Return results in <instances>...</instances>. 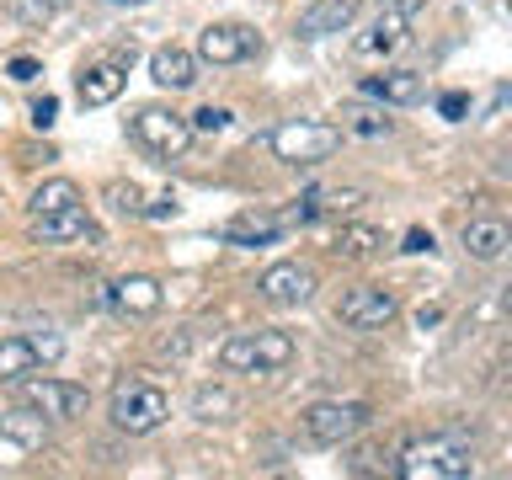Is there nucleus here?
Instances as JSON below:
<instances>
[{"label":"nucleus","mask_w":512,"mask_h":480,"mask_svg":"<svg viewBox=\"0 0 512 480\" xmlns=\"http://www.w3.org/2000/svg\"><path fill=\"white\" fill-rule=\"evenodd\" d=\"M294 336L267 326V331H235L219 342V368L224 374H283L294 363Z\"/></svg>","instance_id":"obj_1"},{"label":"nucleus","mask_w":512,"mask_h":480,"mask_svg":"<svg viewBox=\"0 0 512 480\" xmlns=\"http://www.w3.org/2000/svg\"><path fill=\"white\" fill-rule=\"evenodd\" d=\"M107 416L118 432H128V438H144V432H155L171 416V395L160 390L155 379H118Z\"/></svg>","instance_id":"obj_2"},{"label":"nucleus","mask_w":512,"mask_h":480,"mask_svg":"<svg viewBox=\"0 0 512 480\" xmlns=\"http://www.w3.org/2000/svg\"><path fill=\"white\" fill-rule=\"evenodd\" d=\"M475 470V459H470V448H464L459 438H422V443H411V448H400V459H395V475L400 480H464Z\"/></svg>","instance_id":"obj_3"},{"label":"nucleus","mask_w":512,"mask_h":480,"mask_svg":"<svg viewBox=\"0 0 512 480\" xmlns=\"http://www.w3.org/2000/svg\"><path fill=\"white\" fill-rule=\"evenodd\" d=\"M272 155L283 160V166H320V160L336 155V144H342V128L336 123H320V118H288L272 128Z\"/></svg>","instance_id":"obj_4"},{"label":"nucleus","mask_w":512,"mask_h":480,"mask_svg":"<svg viewBox=\"0 0 512 480\" xmlns=\"http://www.w3.org/2000/svg\"><path fill=\"white\" fill-rule=\"evenodd\" d=\"M128 139L139 144L144 155H155V160H182L187 155V144H192V123L182 118V112H171V107H160V102H150V107H139L134 118H128Z\"/></svg>","instance_id":"obj_5"},{"label":"nucleus","mask_w":512,"mask_h":480,"mask_svg":"<svg viewBox=\"0 0 512 480\" xmlns=\"http://www.w3.org/2000/svg\"><path fill=\"white\" fill-rule=\"evenodd\" d=\"M304 438L310 443H326V448H336V443H352L358 432L374 422V411L363 406V400H315V406H304Z\"/></svg>","instance_id":"obj_6"},{"label":"nucleus","mask_w":512,"mask_h":480,"mask_svg":"<svg viewBox=\"0 0 512 480\" xmlns=\"http://www.w3.org/2000/svg\"><path fill=\"white\" fill-rule=\"evenodd\" d=\"M64 358L59 331H27V336H0V384H22L27 374Z\"/></svg>","instance_id":"obj_7"},{"label":"nucleus","mask_w":512,"mask_h":480,"mask_svg":"<svg viewBox=\"0 0 512 480\" xmlns=\"http://www.w3.org/2000/svg\"><path fill=\"white\" fill-rule=\"evenodd\" d=\"M395 315H400V299H395V288H384V283H358L336 299V320H342L347 331H384Z\"/></svg>","instance_id":"obj_8"},{"label":"nucleus","mask_w":512,"mask_h":480,"mask_svg":"<svg viewBox=\"0 0 512 480\" xmlns=\"http://www.w3.org/2000/svg\"><path fill=\"white\" fill-rule=\"evenodd\" d=\"M22 406L43 411L48 422H80L91 411V390L86 384H70V379H22Z\"/></svg>","instance_id":"obj_9"},{"label":"nucleus","mask_w":512,"mask_h":480,"mask_svg":"<svg viewBox=\"0 0 512 480\" xmlns=\"http://www.w3.org/2000/svg\"><path fill=\"white\" fill-rule=\"evenodd\" d=\"M262 54V38L246 22H214L198 32V59L203 64H246Z\"/></svg>","instance_id":"obj_10"},{"label":"nucleus","mask_w":512,"mask_h":480,"mask_svg":"<svg viewBox=\"0 0 512 480\" xmlns=\"http://www.w3.org/2000/svg\"><path fill=\"white\" fill-rule=\"evenodd\" d=\"M358 91L379 107H416L427 96V75L422 70H379V75H363Z\"/></svg>","instance_id":"obj_11"},{"label":"nucleus","mask_w":512,"mask_h":480,"mask_svg":"<svg viewBox=\"0 0 512 480\" xmlns=\"http://www.w3.org/2000/svg\"><path fill=\"white\" fill-rule=\"evenodd\" d=\"M256 288H262V299H272V304H304L320 288V278H315V267H304V262H272L262 278H256Z\"/></svg>","instance_id":"obj_12"},{"label":"nucleus","mask_w":512,"mask_h":480,"mask_svg":"<svg viewBox=\"0 0 512 480\" xmlns=\"http://www.w3.org/2000/svg\"><path fill=\"white\" fill-rule=\"evenodd\" d=\"M32 240L38 246H64V240H96V224L86 214V203L54 208V214H32Z\"/></svg>","instance_id":"obj_13"},{"label":"nucleus","mask_w":512,"mask_h":480,"mask_svg":"<svg viewBox=\"0 0 512 480\" xmlns=\"http://www.w3.org/2000/svg\"><path fill=\"white\" fill-rule=\"evenodd\" d=\"M150 80L160 91H192L198 86V54L182 43H160L150 54Z\"/></svg>","instance_id":"obj_14"},{"label":"nucleus","mask_w":512,"mask_h":480,"mask_svg":"<svg viewBox=\"0 0 512 480\" xmlns=\"http://www.w3.org/2000/svg\"><path fill=\"white\" fill-rule=\"evenodd\" d=\"M288 224H299L294 208H283V214H256V208H251V214H235L219 235L230 240V246H272V240H278Z\"/></svg>","instance_id":"obj_15"},{"label":"nucleus","mask_w":512,"mask_h":480,"mask_svg":"<svg viewBox=\"0 0 512 480\" xmlns=\"http://www.w3.org/2000/svg\"><path fill=\"white\" fill-rule=\"evenodd\" d=\"M102 294H107V304H112L118 315H139V320H144V315H155L160 304H166L160 283H155V278H144V272H134V278H118V283H107Z\"/></svg>","instance_id":"obj_16"},{"label":"nucleus","mask_w":512,"mask_h":480,"mask_svg":"<svg viewBox=\"0 0 512 480\" xmlns=\"http://www.w3.org/2000/svg\"><path fill=\"white\" fill-rule=\"evenodd\" d=\"M352 16H358V0H310L299 11V38H331V32H347Z\"/></svg>","instance_id":"obj_17"},{"label":"nucleus","mask_w":512,"mask_h":480,"mask_svg":"<svg viewBox=\"0 0 512 480\" xmlns=\"http://www.w3.org/2000/svg\"><path fill=\"white\" fill-rule=\"evenodd\" d=\"M406 22L411 16H395V11H379L374 27H363L358 38H352V54L358 59H390L400 43H406Z\"/></svg>","instance_id":"obj_18"},{"label":"nucleus","mask_w":512,"mask_h":480,"mask_svg":"<svg viewBox=\"0 0 512 480\" xmlns=\"http://www.w3.org/2000/svg\"><path fill=\"white\" fill-rule=\"evenodd\" d=\"M123 86H128L123 64H91V70H80V75H75L80 107H107V102H118Z\"/></svg>","instance_id":"obj_19"},{"label":"nucleus","mask_w":512,"mask_h":480,"mask_svg":"<svg viewBox=\"0 0 512 480\" xmlns=\"http://www.w3.org/2000/svg\"><path fill=\"white\" fill-rule=\"evenodd\" d=\"M507 246H512L507 219H470L464 224V251H470L475 262H502Z\"/></svg>","instance_id":"obj_20"},{"label":"nucleus","mask_w":512,"mask_h":480,"mask_svg":"<svg viewBox=\"0 0 512 480\" xmlns=\"http://www.w3.org/2000/svg\"><path fill=\"white\" fill-rule=\"evenodd\" d=\"M0 438L16 443V448H43V443H48V416L32 411V406L0 411Z\"/></svg>","instance_id":"obj_21"},{"label":"nucleus","mask_w":512,"mask_h":480,"mask_svg":"<svg viewBox=\"0 0 512 480\" xmlns=\"http://www.w3.org/2000/svg\"><path fill=\"white\" fill-rule=\"evenodd\" d=\"M384 246V235L374 230V224H342V230H336V256H342V262H368V256H374Z\"/></svg>","instance_id":"obj_22"},{"label":"nucleus","mask_w":512,"mask_h":480,"mask_svg":"<svg viewBox=\"0 0 512 480\" xmlns=\"http://www.w3.org/2000/svg\"><path fill=\"white\" fill-rule=\"evenodd\" d=\"M235 411H240V400L224 390V384H203V390L192 395V416H198V422H230Z\"/></svg>","instance_id":"obj_23"},{"label":"nucleus","mask_w":512,"mask_h":480,"mask_svg":"<svg viewBox=\"0 0 512 480\" xmlns=\"http://www.w3.org/2000/svg\"><path fill=\"white\" fill-rule=\"evenodd\" d=\"M64 6H70V0H6L11 22H22V27H32V32H43L48 22H59Z\"/></svg>","instance_id":"obj_24"},{"label":"nucleus","mask_w":512,"mask_h":480,"mask_svg":"<svg viewBox=\"0 0 512 480\" xmlns=\"http://www.w3.org/2000/svg\"><path fill=\"white\" fill-rule=\"evenodd\" d=\"M70 203H80V187L70 176H54V182H43L32 192V214H54V208H70Z\"/></svg>","instance_id":"obj_25"},{"label":"nucleus","mask_w":512,"mask_h":480,"mask_svg":"<svg viewBox=\"0 0 512 480\" xmlns=\"http://www.w3.org/2000/svg\"><path fill=\"white\" fill-rule=\"evenodd\" d=\"M342 128H347V134H363V139H379V134H390L395 123L384 118V107H347Z\"/></svg>","instance_id":"obj_26"},{"label":"nucleus","mask_w":512,"mask_h":480,"mask_svg":"<svg viewBox=\"0 0 512 480\" xmlns=\"http://www.w3.org/2000/svg\"><path fill=\"white\" fill-rule=\"evenodd\" d=\"M107 203L118 208L123 219H144V192H139L134 182H112V187H107Z\"/></svg>","instance_id":"obj_27"},{"label":"nucleus","mask_w":512,"mask_h":480,"mask_svg":"<svg viewBox=\"0 0 512 480\" xmlns=\"http://www.w3.org/2000/svg\"><path fill=\"white\" fill-rule=\"evenodd\" d=\"M187 123H192V134H219V128H230V107H198Z\"/></svg>","instance_id":"obj_28"},{"label":"nucleus","mask_w":512,"mask_h":480,"mask_svg":"<svg viewBox=\"0 0 512 480\" xmlns=\"http://www.w3.org/2000/svg\"><path fill=\"white\" fill-rule=\"evenodd\" d=\"M438 112H443L448 123H459L464 112H470V96H464V91H443V96H438Z\"/></svg>","instance_id":"obj_29"},{"label":"nucleus","mask_w":512,"mask_h":480,"mask_svg":"<svg viewBox=\"0 0 512 480\" xmlns=\"http://www.w3.org/2000/svg\"><path fill=\"white\" fill-rule=\"evenodd\" d=\"M54 118H59V96H38V102H32V123L54 128Z\"/></svg>","instance_id":"obj_30"},{"label":"nucleus","mask_w":512,"mask_h":480,"mask_svg":"<svg viewBox=\"0 0 512 480\" xmlns=\"http://www.w3.org/2000/svg\"><path fill=\"white\" fill-rule=\"evenodd\" d=\"M16 86H32V80H38V59H11V70H6Z\"/></svg>","instance_id":"obj_31"},{"label":"nucleus","mask_w":512,"mask_h":480,"mask_svg":"<svg viewBox=\"0 0 512 480\" xmlns=\"http://www.w3.org/2000/svg\"><path fill=\"white\" fill-rule=\"evenodd\" d=\"M427 0H379V11H395V16H416Z\"/></svg>","instance_id":"obj_32"},{"label":"nucleus","mask_w":512,"mask_h":480,"mask_svg":"<svg viewBox=\"0 0 512 480\" xmlns=\"http://www.w3.org/2000/svg\"><path fill=\"white\" fill-rule=\"evenodd\" d=\"M144 214H150V219H171V214H176V198H171V192H166V198L144 203Z\"/></svg>","instance_id":"obj_33"},{"label":"nucleus","mask_w":512,"mask_h":480,"mask_svg":"<svg viewBox=\"0 0 512 480\" xmlns=\"http://www.w3.org/2000/svg\"><path fill=\"white\" fill-rule=\"evenodd\" d=\"M406 251H411V256L432 251V235H427V230H411V235H406Z\"/></svg>","instance_id":"obj_34"},{"label":"nucleus","mask_w":512,"mask_h":480,"mask_svg":"<svg viewBox=\"0 0 512 480\" xmlns=\"http://www.w3.org/2000/svg\"><path fill=\"white\" fill-rule=\"evenodd\" d=\"M112 6H139V0H112Z\"/></svg>","instance_id":"obj_35"}]
</instances>
